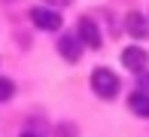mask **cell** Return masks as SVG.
Returning a JSON list of instances; mask_svg holds the SVG:
<instances>
[{
	"label": "cell",
	"instance_id": "1",
	"mask_svg": "<svg viewBox=\"0 0 149 137\" xmlns=\"http://www.w3.org/2000/svg\"><path fill=\"white\" fill-rule=\"evenodd\" d=\"M91 88H94L97 98L113 101V98L119 94V76H116L113 70H107V67H97V70L91 73Z\"/></svg>",
	"mask_w": 149,
	"mask_h": 137
},
{
	"label": "cell",
	"instance_id": "3",
	"mask_svg": "<svg viewBox=\"0 0 149 137\" xmlns=\"http://www.w3.org/2000/svg\"><path fill=\"white\" fill-rule=\"evenodd\" d=\"M122 64H125L131 73H146V67H149V52L140 49V46H128V49L122 52Z\"/></svg>",
	"mask_w": 149,
	"mask_h": 137
},
{
	"label": "cell",
	"instance_id": "5",
	"mask_svg": "<svg viewBox=\"0 0 149 137\" xmlns=\"http://www.w3.org/2000/svg\"><path fill=\"white\" fill-rule=\"evenodd\" d=\"M58 52L64 55V61L76 64L79 55H82V40H79L76 34H64V37H58Z\"/></svg>",
	"mask_w": 149,
	"mask_h": 137
},
{
	"label": "cell",
	"instance_id": "4",
	"mask_svg": "<svg viewBox=\"0 0 149 137\" xmlns=\"http://www.w3.org/2000/svg\"><path fill=\"white\" fill-rule=\"evenodd\" d=\"M76 37L82 40V46H88V49H100V43H104L94 18H79V24H76Z\"/></svg>",
	"mask_w": 149,
	"mask_h": 137
},
{
	"label": "cell",
	"instance_id": "10",
	"mask_svg": "<svg viewBox=\"0 0 149 137\" xmlns=\"http://www.w3.org/2000/svg\"><path fill=\"white\" fill-rule=\"evenodd\" d=\"M22 137H40V134H33V131H24V134H22Z\"/></svg>",
	"mask_w": 149,
	"mask_h": 137
},
{
	"label": "cell",
	"instance_id": "11",
	"mask_svg": "<svg viewBox=\"0 0 149 137\" xmlns=\"http://www.w3.org/2000/svg\"><path fill=\"white\" fill-rule=\"evenodd\" d=\"M49 3H73V0H49Z\"/></svg>",
	"mask_w": 149,
	"mask_h": 137
},
{
	"label": "cell",
	"instance_id": "7",
	"mask_svg": "<svg viewBox=\"0 0 149 137\" xmlns=\"http://www.w3.org/2000/svg\"><path fill=\"white\" fill-rule=\"evenodd\" d=\"M128 34H131V37H137V40H143L146 34H149L146 15H140V12H128Z\"/></svg>",
	"mask_w": 149,
	"mask_h": 137
},
{
	"label": "cell",
	"instance_id": "6",
	"mask_svg": "<svg viewBox=\"0 0 149 137\" xmlns=\"http://www.w3.org/2000/svg\"><path fill=\"white\" fill-rule=\"evenodd\" d=\"M128 107H131L134 116H140V119H149V92H134L131 98H128Z\"/></svg>",
	"mask_w": 149,
	"mask_h": 137
},
{
	"label": "cell",
	"instance_id": "8",
	"mask_svg": "<svg viewBox=\"0 0 149 137\" xmlns=\"http://www.w3.org/2000/svg\"><path fill=\"white\" fill-rule=\"evenodd\" d=\"M12 94H15V82L0 76V104H6V101L12 98Z\"/></svg>",
	"mask_w": 149,
	"mask_h": 137
},
{
	"label": "cell",
	"instance_id": "2",
	"mask_svg": "<svg viewBox=\"0 0 149 137\" xmlns=\"http://www.w3.org/2000/svg\"><path fill=\"white\" fill-rule=\"evenodd\" d=\"M31 22L40 27V31H58L61 27V12L58 9H52V6H33L31 9Z\"/></svg>",
	"mask_w": 149,
	"mask_h": 137
},
{
	"label": "cell",
	"instance_id": "9",
	"mask_svg": "<svg viewBox=\"0 0 149 137\" xmlns=\"http://www.w3.org/2000/svg\"><path fill=\"white\" fill-rule=\"evenodd\" d=\"M140 92H149V73H140Z\"/></svg>",
	"mask_w": 149,
	"mask_h": 137
}]
</instances>
